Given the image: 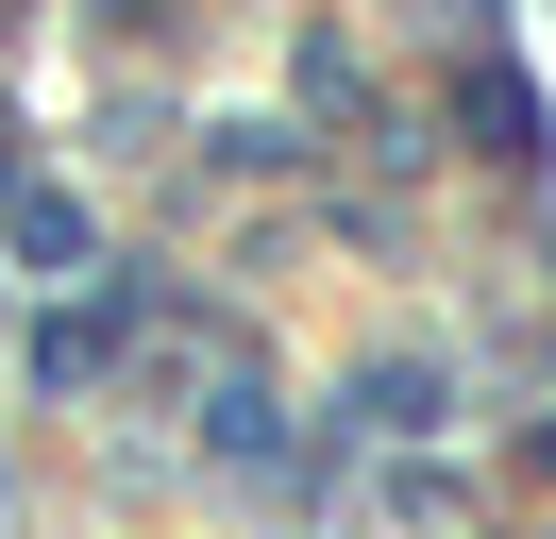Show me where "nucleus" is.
Here are the masks:
<instances>
[{
	"instance_id": "1",
	"label": "nucleus",
	"mask_w": 556,
	"mask_h": 539,
	"mask_svg": "<svg viewBox=\"0 0 556 539\" xmlns=\"http://www.w3.org/2000/svg\"><path fill=\"white\" fill-rule=\"evenodd\" d=\"M455 118H472V152H540V85H522L506 51H472V85H455Z\"/></svg>"
},
{
	"instance_id": "2",
	"label": "nucleus",
	"mask_w": 556,
	"mask_h": 539,
	"mask_svg": "<svg viewBox=\"0 0 556 539\" xmlns=\"http://www.w3.org/2000/svg\"><path fill=\"white\" fill-rule=\"evenodd\" d=\"M0 253H35V270H85V202H68V186H0Z\"/></svg>"
},
{
	"instance_id": "3",
	"label": "nucleus",
	"mask_w": 556,
	"mask_h": 539,
	"mask_svg": "<svg viewBox=\"0 0 556 539\" xmlns=\"http://www.w3.org/2000/svg\"><path fill=\"white\" fill-rule=\"evenodd\" d=\"M102 354H118V321H35V388H102Z\"/></svg>"
},
{
	"instance_id": "4",
	"label": "nucleus",
	"mask_w": 556,
	"mask_h": 539,
	"mask_svg": "<svg viewBox=\"0 0 556 539\" xmlns=\"http://www.w3.org/2000/svg\"><path fill=\"white\" fill-rule=\"evenodd\" d=\"M540 472H556V422H540Z\"/></svg>"
}]
</instances>
